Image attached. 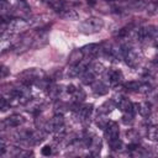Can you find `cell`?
<instances>
[{"label":"cell","instance_id":"obj_3","mask_svg":"<svg viewBox=\"0 0 158 158\" xmlns=\"http://www.w3.org/2000/svg\"><path fill=\"white\" fill-rule=\"evenodd\" d=\"M28 27H30V21H26L23 19H12L7 22V30L10 33L22 32Z\"/></svg>","mask_w":158,"mask_h":158},{"label":"cell","instance_id":"obj_23","mask_svg":"<svg viewBox=\"0 0 158 158\" xmlns=\"http://www.w3.org/2000/svg\"><path fill=\"white\" fill-rule=\"evenodd\" d=\"M95 74H102L105 72V67L101 64V63H94L90 68Z\"/></svg>","mask_w":158,"mask_h":158},{"label":"cell","instance_id":"obj_6","mask_svg":"<svg viewBox=\"0 0 158 158\" xmlns=\"http://www.w3.org/2000/svg\"><path fill=\"white\" fill-rule=\"evenodd\" d=\"M23 122H25L23 116L19 115V114H14V115L9 116V117L4 121V125H6L7 127H17V126L22 125Z\"/></svg>","mask_w":158,"mask_h":158},{"label":"cell","instance_id":"obj_28","mask_svg":"<svg viewBox=\"0 0 158 158\" xmlns=\"http://www.w3.org/2000/svg\"><path fill=\"white\" fill-rule=\"evenodd\" d=\"M40 1H42V2H44V4H47V5H49L51 7L56 4V2H58L59 0H40Z\"/></svg>","mask_w":158,"mask_h":158},{"label":"cell","instance_id":"obj_11","mask_svg":"<svg viewBox=\"0 0 158 158\" xmlns=\"http://www.w3.org/2000/svg\"><path fill=\"white\" fill-rule=\"evenodd\" d=\"M57 14H58L62 19H64V20H77V19L79 17V15H78V12H77L75 10L68 9V7H64L63 10L58 11Z\"/></svg>","mask_w":158,"mask_h":158},{"label":"cell","instance_id":"obj_14","mask_svg":"<svg viewBox=\"0 0 158 158\" xmlns=\"http://www.w3.org/2000/svg\"><path fill=\"white\" fill-rule=\"evenodd\" d=\"M93 91L96 95H105L107 93V86L102 81H94L93 83Z\"/></svg>","mask_w":158,"mask_h":158},{"label":"cell","instance_id":"obj_26","mask_svg":"<svg viewBox=\"0 0 158 158\" xmlns=\"http://www.w3.org/2000/svg\"><path fill=\"white\" fill-rule=\"evenodd\" d=\"M122 121L125 123H131L133 121V116H132V112H123L122 115Z\"/></svg>","mask_w":158,"mask_h":158},{"label":"cell","instance_id":"obj_7","mask_svg":"<svg viewBox=\"0 0 158 158\" xmlns=\"http://www.w3.org/2000/svg\"><path fill=\"white\" fill-rule=\"evenodd\" d=\"M81 51H83L84 56H88L89 58H91V57H95V56L99 53L100 46H99L98 43H89V44L84 46V47L81 48Z\"/></svg>","mask_w":158,"mask_h":158},{"label":"cell","instance_id":"obj_18","mask_svg":"<svg viewBox=\"0 0 158 158\" xmlns=\"http://www.w3.org/2000/svg\"><path fill=\"white\" fill-rule=\"evenodd\" d=\"M72 98H73V100H74L75 104H79V102H81L85 99V93L80 88H77L75 91L72 94Z\"/></svg>","mask_w":158,"mask_h":158},{"label":"cell","instance_id":"obj_12","mask_svg":"<svg viewBox=\"0 0 158 158\" xmlns=\"http://www.w3.org/2000/svg\"><path fill=\"white\" fill-rule=\"evenodd\" d=\"M91 111H93V105H84L83 107H80L78 110V117L84 121V120L89 118Z\"/></svg>","mask_w":158,"mask_h":158},{"label":"cell","instance_id":"obj_22","mask_svg":"<svg viewBox=\"0 0 158 158\" xmlns=\"http://www.w3.org/2000/svg\"><path fill=\"white\" fill-rule=\"evenodd\" d=\"M147 136L152 141H158V127H156V126L151 127L148 130V132H147Z\"/></svg>","mask_w":158,"mask_h":158},{"label":"cell","instance_id":"obj_4","mask_svg":"<svg viewBox=\"0 0 158 158\" xmlns=\"http://www.w3.org/2000/svg\"><path fill=\"white\" fill-rule=\"evenodd\" d=\"M104 130H105V138L107 139V142H110L115 138H118L120 128H118V125L115 121H109L107 126Z\"/></svg>","mask_w":158,"mask_h":158},{"label":"cell","instance_id":"obj_31","mask_svg":"<svg viewBox=\"0 0 158 158\" xmlns=\"http://www.w3.org/2000/svg\"><path fill=\"white\" fill-rule=\"evenodd\" d=\"M6 73H7V70H6V67H2V68H1V77L4 78V77L6 75Z\"/></svg>","mask_w":158,"mask_h":158},{"label":"cell","instance_id":"obj_25","mask_svg":"<svg viewBox=\"0 0 158 158\" xmlns=\"http://www.w3.org/2000/svg\"><path fill=\"white\" fill-rule=\"evenodd\" d=\"M151 90H152V86H151V84H148V83H141V85H139V88H138V93H141V94H148V93H151Z\"/></svg>","mask_w":158,"mask_h":158},{"label":"cell","instance_id":"obj_5","mask_svg":"<svg viewBox=\"0 0 158 158\" xmlns=\"http://www.w3.org/2000/svg\"><path fill=\"white\" fill-rule=\"evenodd\" d=\"M86 62H80L78 64H74V65H70L69 70H68V75L69 77H78V75H81L85 70H86Z\"/></svg>","mask_w":158,"mask_h":158},{"label":"cell","instance_id":"obj_1","mask_svg":"<svg viewBox=\"0 0 158 158\" xmlns=\"http://www.w3.org/2000/svg\"><path fill=\"white\" fill-rule=\"evenodd\" d=\"M104 27V20L100 17H89L79 23V31L85 35H91L101 31Z\"/></svg>","mask_w":158,"mask_h":158},{"label":"cell","instance_id":"obj_16","mask_svg":"<svg viewBox=\"0 0 158 158\" xmlns=\"http://www.w3.org/2000/svg\"><path fill=\"white\" fill-rule=\"evenodd\" d=\"M118 107L123 111V112H132L133 111V104L127 100V99H122L120 102H118Z\"/></svg>","mask_w":158,"mask_h":158},{"label":"cell","instance_id":"obj_19","mask_svg":"<svg viewBox=\"0 0 158 158\" xmlns=\"http://www.w3.org/2000/svg\"><path fill=\"white\" fill-rule=\"evenodd\" d=\"M109 144H110V148H111L112 151H121V149L123 148V143H122V141H120L118 138H115V139L110 141Z\"/></svg>","mask_w":158,"mask_h":158},{"label":"cell","instance_id":"obj_2","mask_svg":"<svg viewBox=\"0 0 158 158\" xmlns=\"http://www.w3.org/2000/svg\"><path fill=\"white\" fill-rule=\"evenodd\" d=\"M19 77L25 83H32V81L40 80L43 77V72L41 69H37V68H30V69H26L22 73H20Z\"/></svg>","mask_w":158,"mask_h":158},{"label":"cell","instance_id":"obj_17","mask_svg":"<svg viewBox=\"0 0 158 158\" xmlns=\"http://www.w3.org/2000/svg\"><path fill=\"white\" fill-rule=\"evenodd\" d=\"M49 123H51L52 131H53L56 127L64 125V117H63V115H62V114H57V115H54V116H53V118L51 120V122H49Z\"/></svg>","mask_w":158,"mask_h":158},{"label":"cell","instance_id":"obj_10","mask_svg":"<svg viewBox=\"0 0 158 158\" xmlns=\"http://www.w3.org/2000/svg\"><path fill=\"white\" fill-rule=\"evenodd\" d=\"M133 107L136 109V111L143 116V117H147L149 114H151V105L147 102V101H142V102H138V104H135Z\"/></svg>","mask_w":158,"mask_h":158},{"label":"cell","instance_id":"obj_20","mask_svg":"<svg viewBox=\"0 0 158 158\" xmlns=\"http://www.w3.org/2000/svg\"><path fill=\"white\" fill-rule=\"evenodd\" d=\"M112 106H114V101H112V100L106 101V102H104V104L100 106V112H101V114H107V112H110V111L112 110Z\"/></svg>","mask_w":158,"mask_h":158},{"label":"cell","instance_id":"obj_29","mask_svg":"<svg viewBox=\"0 0 158 158\" xmlns=\"http://www.w3.org/2000/svg\"><path fill=\"white\" fill-rule=\"evenodd\" d=\"M6 106H7V101H6V99H5V98H1V106H0L1 110L5 111V110H6Z\"/></svg>","mask_w":158,"mask_h":158},{"label":"cell","instance_id":"obj_9","mask_svg":"<svg viewBox=\"0 0 158 158\" xmlns=\"http://www.w3.org/2000/svg\"><path fill=\"white\" fill-rule=\"evenodd\" d=\"M84 58V53L81 49H73L69 54V58H68V62L70 65H74V64H78L83 60Z\"/></svg>","mask_w":158,"mask_h":158},{"label":"cell","instance_id":"obj_21","mask_svg":"<svg viewBox=\"0 0 158 158\" xmlns=\"http://www.w3.org/2000/svg\"><path fill=\"white\" fill-rule=\"evenodd\" d=\"M147 117H148L147 118V122L149 125H152V126H157L158 125V111H154V112L149 114Z\"/></svg>","mask_w":158,"mask_h":158},{"label":"cell","instance_id":"obj_30","mask_svg":"<svg viewBox=\"0 0 158 158\" xmlns=\"http://www.w3.org/2000/svg\"><path fill=\"white\" fill-rule=\"evenodd\" d=\"M75 89H77V88H75L74 85H72V84H70V85H68V86H67V93H69V94H73V93L75 91Z\"/></svg>","mask_w":158,"mask_h":158},{"label":"cell","instance_id":"obj_8","mask_svg":"<svg viewBox=\"0 0 158 158\" xmlns=\"http://www.w3.org/2000/svg\"><path fill=\"white\" fill-rule=\"evenodd\" d=\"M122 79H123V75H122V73H121L120 70H111V72L107 73L109 84L112 85V86L120 84V83L122 81Z\"/></svg>","mask_w":158,"mask_h":158},{"label":"cell","instance_id":"obj_27","mask_svg":"<svg viewBox=\"0 0 158 158\" xmlns=\"http://www.w3.org/2000/svg\"><path fill=\"white\" fill-rule=\"evenodd\" d=\"M41 152H42L43 156H51L52 154V148H51V146H44Z\"/></svg>","mask_w":158,"mask_h":158},{"label":"cell","instance_id":"obj_15","mask_svg":"<svg viewBox=\"0 0 158 158\" xmlns=\"http://www.w3.org/2000/svg\"><path fill=\"white\" fill-rule=\"evenodd\" d=\"M44 136H46V133H44L42 130H38V131L31 133L28 141H30L31 143H33V144H37V143H40V142H42V141L44 139Z\"/></svg>","mask_w":158,"mask_h":158},{"label":"cell","instance_id":"obj_24","mask_svg":"<svg viewBox=\"0 0 158 158\" xmlns=\"http://www.w3.org/2000/svg\"><path fill=\"white\" fill-rule=\"evenodd\" d=\"M139 85H141L139 81H137V80H131V81H127V83L125 84V88L128 89V90H138Z\"/></svg>","mask_w":158,"mask_h":158},{"label":"cell","instance_id":"obj_13","mask_svg":"<svg viewBox=\"0 0 158 158\" xmlns=\"http://www.w3.org/2000/svg\"><path fill=\"white\" fill-rule=\"evenodd\" d=\"M95 73L91 70V69H86L83 74H81V81L84 83V84H93L94 81H95Z\"/></svg>","mask_w":158,"mask_h":158}]
</instances>
